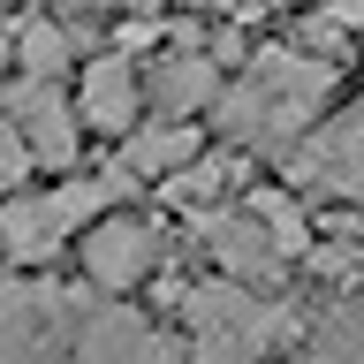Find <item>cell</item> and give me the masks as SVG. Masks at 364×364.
<instances>
[{
	"mask_svg": "<svg viewBox=\"0 0 364 364\" xmlns=\"http://www.w3.org/2000/svg\"><path fill=\"white\" fill-rule=\"evenodd\" d=\"M68 364H167V341H152V326L136 311H99L84 326V341H76V357Z\"/></svg>",
	"mask_w": 364,
	"mask_h": 364,
	"instance_id": "9",
	"label": "cell"
},
{
	"mask_svg": "<svg viewBox=\"0 0 364 364\" xmlns=\"http://www.w3.org/2000/svg\"><path fill=\"white\" fill-rule=\"evenodd\" d=\"M152 99L182 122V114L198 107V99H213V61H205V53H182V61L167 53V61L152 68Z\"/></svg>",
	"mask_w": 364,
	"mask_h": 364,
	"instance_id": "12",
	"label": "cell"
},
{
	"mask_svg": "<svg viewBox=\"0 0 364 364\" xmlns=\"http://www.w3.org/2000/svg\"><path fill=\"white\" fill-rule=\"evenodd\" d=\"M76 296L61 289H0V364H61V334Z\"/></svg>",
	"mask_w": 364,
	"mask_h": 364,
	"instance_id": "4",
	"label": "cell"
},
{
	"mask_svg": "<svg viewBox=\"0 0 364 364\" xmlns=\"http://www.w3.org/2000/svg\"><path fill=\"white\" fill-rule=\"evenodd\" d=\"M122 190H136V182L122 167H107L99 182H61V190H38V198H8L0 205V243L16 250V258H53L68 228L99 220V205L122 198Z\"/></svg>",
	"mask_w": 364,
	"mask_h": 364,
	"instance_id": "2",
	"label": "cell"
},
{
	"mask_svg": "<svg viewBox=\"0 0 364 364\" xmlns=\"http://www.w3.org/2000/svg\"><path fill=\"white\" fill-rule=\"evenodd\" d=\"M136 68L122 61V53H107V61H91V76H84V122L91 129H107V136H129L136 129Z\"/></svg>",
	"mask_w": 364,
	"mask_h": 364,
	"instance_id": "11",
	"label": "cell"
},
{
	"mask_svg": "<svg viewBox=\"0 0 364 364\" xmlns=\"http://www.w3.org/2000/svg\"><path fill=\"white\" fill-rule=\"evenodd\" d=\"M8 122L23 129L31 159H46V167H68V159H76V122H68L61 91H46V84H23V91H16V107H8Z\"/></svg>",
	"mask_w": 364,
	"mask_h": 364,
	"instance_id": "8",
	"label": "cell"
},
{
	"mask_svg": "<svg viewBox=\"0 0 364 364\" xmlns=\"http://www.w3.org/2000/svg\"><path fill=\"white\" fill-rule=\"evenodd\" d=\"M16 61H23V76H31V84L61 76V61H68V31H61V23H23V31H16Z\"/></svg>",
	"mask_w": 364,
	"mask_h": 364,
	"instance_id": "13",
	"label": "cell"
},
{
	"mask_svg": "<svg viewBox=\"0 0 364 364\" xmlns=\"http://www.w3.org/2000/svg\"><path fill=\"white\" fill-rule=\"evenodd\" d=\"M326 84H334V61H311L296 46H266L250 61V76L220 99V114H228V129H243L250 144H296V129L318 114Z\"/></svg>",
	"mask_w": 364,
	"mask_h": 364,
	"instance_id": "1",
	"label": "cell"
},
{
	"mask_svg": "<svg viewBox=\"0 0 364 364\" xmlns=\"http://www.w3.org/2000/svg\"><path fill=\"white\" fill-rule=\"evenodd\" d=\"M159 258V235L144 220H99L91 228V243H84V266L99 289H129V281H144Z\"/></svg>",
	"mask_w": 364,
	"mask_h": 364,
	"instance_id": "6",
	"label": "cell"
},
{
	"mask_svg": "<svg viewBox=\"0 0 364 364\" xmlns=\"http://www.w3.org/2000/svg\"><path fill=\"white\" fill-rule=\"evenodd\" d=\"M76 8H99V0H76Z\"/></svg>",
	"mask_w": 364,
	"mask_h": 364,
	"instance_id": "19",
	"label": "cell"
},
{
	"mask_svg": "<svg viewBox=\"0 0 364 364\" xmlns=\"http://www.w3.org/2000/svg\"><path fill=\"white\" fill-rule=\"evenodd\" d=\"M289 167L318 190H334V198H364V114H349L326 136H311L304 152H289Z\"/></svg>",
	"mask_w": 364,
	"mask_h": 364,
	"instance_id": "5",
	"label": "cell"
},
{
	"mask_svg": "<svg viewBox=\"0 0 364 364\" xmlns=\"http://www.w3.org/2000/svg\"><path fill=\"white\" fill-rule=\"evenodd\" d=\"M31 175V144H23V129L0 114V182H23Z\"/></svg>",
	"mask_w": 364,
	"mask_h": 364,
	"instance_id": "16",
	"label": "cell"
},
{
	"mask_svg": "<svg viewBox=\"0 0 364 364\" xmlns=\"http://www.w3.org/2000/svg\"><path fill=\"white\" fill-rule=\"evenodd\" d=\"M205 243L228 273H250V281H273L281 273V243L266 235L258 213H205Z\"/></svg>",
	"mask_w": 364,
	"mask_h": 364,
	"instance_id": "7",
	"label": "cell"
},
{
	"mask_svg": "<svg viewBox=\"0 0 364 364\" xmlns=\"http://www.w3.org/2000/svg\"><path fill=\"white\" fill-rule=\"evenodd\" d=\"M190 326H198V364H243L273 334V311L250 304L243 289H190Z\"/></svg>",
	"mask_w": 364,
	"mask_h": 364,
	"instance_id": "3",
	"label": "cell"
},
{
	"mask_svg": "<svg viewBox=\"0 0 364 364\" xmlns=\"http://www.w3.org/2000/svg\"><path fill=\"white\" fill-rule=\"evenodd\" d=\"M250 213L266 220V235H273V243H281V258H289V250H304V243H311V228H304V213H296V205L281 198V190H266V198L250 205Z\"/></svg>",
	"mask_w": 364,
	"mask_h": 364,
	"instance_id": "14",
	"label": "cell"
},
{
	"mask_svg": "<svg viewBox=\"0 0 364 364\" xmlns=\"http://www.w3.org/2000/svg\"><path fill=\"white\" fill-rule=\"evenodd\" d=\"M198 159V129L190 122H152V129H129L122 136V175L129 182H175L182 167Z\"/></svg>",
	"mask_w": 364,
	"mask_h": 364,
	"instance_id": "10",
	"label": "cell"
},
{
	"mask_svg": "<svg viewBox=\"0 0 364 364\" xmlns=\"http://www.w3.org/2000/svg\"><path fill=\"white\" fill-rule=\"evenodd\" d=\"M205 8H235V16H258V8H289V0H205Z\"/></svg>",
	"mask_w": 364,
	"mask_h": 364,
	"instance_id": "18",
	"label": "cell"
},
{
	"mask_svg": "<svg viewBox=\"0 0 364 364\" xmlns=\"http://www.w3.org/2000/svg\"><path fill=\"white\" fill-rule=\"evenodd\" d=\"M326 16H334L341 31H357V23H364V0H334V8H326Z\"/></svg>",
	"mask_w": 364,
	"mask_h": 364,
	"instance_id": "17",
	"label": "cell"
},
{
	"mask_svg": "<svg viewBox=\"0 0 364 364\" xmlns=\"http://www.w3.org/2000/svg\"><path fill=\"white\" fill-rule=\"evenodd\" d=\"M220 182H228V167H213V159H190V167L167 182V198H175V205H205V198H220Z\"/></svg>",
	"mask_w": 364,
	"mask_h": 364,
	"instance_id": "15",
	"label": "cell"
}]
</instances>
